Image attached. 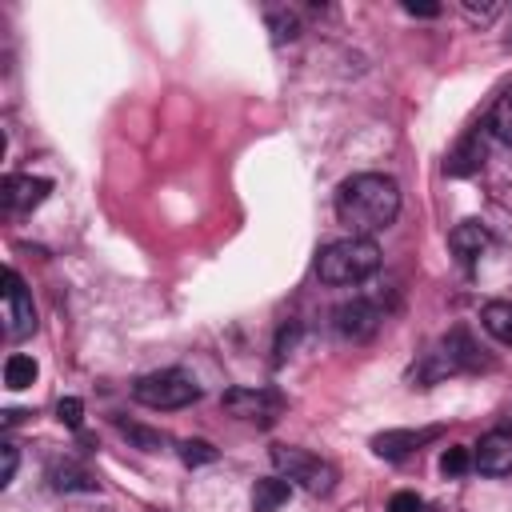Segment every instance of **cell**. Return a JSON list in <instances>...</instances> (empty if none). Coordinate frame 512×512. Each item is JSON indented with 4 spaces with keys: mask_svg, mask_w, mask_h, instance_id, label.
<instances>
[{
    "mask_svg": "<svg viewBox=\"0 0 512 512\" xmlns=\"http://www.w3.org/2000/svg\"><path fill=\"white\" fill-rule=\"evenodd\" d=\"M400 216V184L384 172H356L336 188V220L352 232L372 240Z\"/></svg>",
    "mask_w": 512,
    "mask_h": 512,
    "instance_id": "obj_1",
    "label": "cell"
},
{
    "mask_svg": "<svg viewBox=\"0 0 512 512\" xmlns=\"http://www.w3.org/2000/svg\"><path fill=\"white\" fill-rule=\"evenodd\" d=\"M376 268H380V248H376V240H364V236L332 240V244H324L320 256H316V276H320L324 284H336V288L360 284V280H368Z\"/></svg>",
    "mask_w": 512,
    "mask_h": 512,
    "instance_id": "obj_2",
    "label": "cell"
},
{
    "mask_svg": "<svg viewBox=\"0 0 512 512\" xmlns=\"http://www.w3.org/2000/svg\"><path fill=\"white\" fill-rule=\"evenodd\" d=\"M476 368H484L480 348L472 344V336H468L464 328H452L448 336H440V340H436V348L424 356V364H420L412 376H416L420 384H436V380H444V376L476 372Z\"/></svg>",
    "mask_w": 512,
    "mask_h": 512,
    "instance_id": "obj_3",
    "label": "cell"
},
{
    "mask_svg": "<svg viewBox=\"0 0 512 512\" xmlns=\"http://www.w3.org/2000/svg\"><path fill=\"white\" fill-rule=\"evenodd\" d=\"M132 400L144 408H156V412H176V408H188L200 400V384L184 368H160L132 384Z\"/></svg>",
    "mask_w": 512,
    "mask_h": 512,
    "instance_id": "obj_4",
    "label": "cell"
},
{
    "mask_svg": "<svg viewBox=\"0 0 512 512\" xmlns=\"http://www.w3.org/2000/svg\"><path fill=\"white\" fill-rule=\"evenodd\" d=\"M272 464L280 468V476H284L288 484H300V488L312 492V496H328V492L336 488V468H332L324 456L308 452V448L272 444Z\"/></svg>",
    "mask_w": 512,
    "mask_h": 512,
    "instance_id": "obj_5",
    "label": "cell"
},
{
    "mask_svg": "<svg viewBox=\"0 0 512 512\" xmlns=\"http://www.w3.org/2000/svg\"><path fill=\"white\" fill-rule=\"evenodd\" d=\"M220 404H224L228 416H236L244 424H256V428H272L284 412V396L276 388H244L240 384V388H228Z\"/></svg>",
    "mask_w": 512,
    "mask_h": 512,
    "instance_id": "obj_6",
    "label": "cell"
},
{
    "mask_svg": "<svg viewBox=\"0 0 512 512\" xmlns=\"http://www.w3.org/2000/svg\"><path fill=\"white\" fill-rule=\"evenodd\" d=\"M36 332V308L16 268H4V336L24 340Z\"/></svg>",
    "mask_w": 512,
    "mask_h": 512,
    "instance_id": "obj_7",
    "label": "cell"
},
{
    "mask_svg": "<svg viewBox=\"0 0 512 512\" xmlns=\"http://www.w3.org/2000/svg\"><path fill=\"white\" fill-rule=\"evenodd\" d=\"M380 308L368 300V296H352V300H344V304H336L332 308V328H336V336H344V340H352V344H360V340H372L376 336V328H380Z\"/></svg>",
    "mask_w": 512,
    "mask_h": 512,
    "instance_id": "obj_8",
    "label": "cell"
},
{
    "mask_svg": "<svg viewBox=\"0 0 512 512\" xmlns=\"http://www.w3.org/2000/svg\"><path fill=\"white\" fill-rule=\"evenodd\" d=\"M440 436H444L440 424H428V428H388V432L372 436V452L380 460H408L412 452H420L424 444H432Z\"/></svg>",
    "mask_w": 512,
    "mask_h": 512,
    "instance_id": "obj_9",
    "label": "cell"
},
{
    "mask_svg": "<svg viewBox=\"0 0 512 512\" xmlns=\"http://www.w3.org/2000/svg\"><path fill=\"white\" fill-rule=\"evenodd\" d=\"M488 128L484 124H476L472 132H464L460 140H456V148L448 152V160H444V172L448 176H456V180H464V176H476L480 168H484V160H488Z\"/></svg>",
    "mask_w": 512,
    "mask_h": 512,
    "instance_id": "obj_10",
    "label": "cell"
},
{
    "mask_svg": "<svg viewBox=\"0 0 512 512\" xmlns=\"http://www.w3.org/2000/svg\"><path fill=\"white\" fill-rule=\"evenodd\" d=\"M48 192H52V180L28 176V172H12V176H4L0 204H4V212H32V208H40L48 200Z\"/></svg>",
    "mask_w": 512,
    "mask_h": 512,
    "instance_id": "obj_11",
    "label": "cell"
},
{
    "mask_svg": "<svg viewBox=\"0 0 512 512\" xmlns=\"http://www.w3.org/2000/svg\"><path fill=\"white\" fill-rule=\"evenodd\" d=\"M472 464L484 472V476H512V432H488L480 436L476 452H472Z\"/></svg>",
    "mask_w": 512,
    "mask_h": 512,
    "instance_id": "obj_12",
    "label": "cell"
},
{
    "mask_svg": "<svg viewBox=\"0 0 512 512\" xmlns=\"http://www.w3.org/2000/svg\"><path fill=\"white\" fill-rule=\"evenodd\" d=\"M488 228L480 224V220H464V224H456L452 232H448V248L456 252V260L464 264V268H472L476 260H480V252L488 248Z\"/></svg>",
    "mask_w": 512,
    "mask_h": 512,
    "instance_id": "obj_13",
    "label": "cell"
},
{
    "mask_svg": "<svg viewBox=\"0 0 512 512\" xmlns=\"http://www.w3.org/2000/svg\"><path fill=\"white\" fill-rule=\"evenodd\" d=\"M292 496V484L284 476H264L252 488V512H280Z\"/></svg>",
    "mask_w": 512,
    "mask_h": 512,
    "instance_id": "obj_14",
    "label": "cell"
},
{
    "mask_svg": "<svg viewBox=\"0 0 512 512\" xmlns=\"http://www.w3.org/2000/svg\"><path fill=\"white\" fill-rule=\"evenodd\" d=\"M480 324H484V332L492 340H500V344L512 348V300H488L480 308Z\"/></svg>",
    "mask_w": 512,
    "mask_h": 512,
    "instance_id": "obj_15",
    "label": "cell"
},
{
    "mask_svg": "<svg viewBox=\"0 0 512 512\" xmlns=\"http://www.w3.org/2000/svg\"><path fill=\"white\" fill-rule=\"evenodd\" d=\"M48 480H52L56 492H96L100 488L80 464H52L48 468Z\"/></svg>",
    "mask_w": 512,
    "mask_h": 512,
    "instance_id": "obj_16",
    "label": "cell"
},
{
    "mask_svg": "<svg viewBox=\"0 0 512 512\" xmlns=\"http://www.w3.org/2000/svg\"><path fill=\"white\" fill-rule=\"evenodd\" d=\"M484 128H488V136H492V140L512 144V88H504V92L496 96V104H492V112H488Z\"/></svg>",
    "mask_w": 512,
    "mask_h": 512,
    "instance_id": "obj_17",
    "label": "cell"
},
{
    "mask_svg": "<svg viewBox=\"0 0 512 512\" xmlns=\"http://www.w3.org/2000/svg\"><path fill=\"white\" fill-rule=\"evenodd\" d=\"M36 376H40V368H36V360H32V356L16 352V356H8V360H4V384H8L12 392L28 388Z\"/></svg>",
    "mask_w": 512,
    "mask_h": 512,
    "instance_id": "obj_18",
    "label": "cell"
},
{
    "mask_svg": "<svg viewBox=\"0 0 512 512\" xmlns=\"http://www.w3.org/2000/svg\"><path fill=\"white\" fill-rule=\"evenodd\" d=\"M268 32H272V44H288L300 36V16L288 12V8H272L268 12Z\"/></svg>",
    "mask_w": 512,
    "mask_h": 512,
    "instance_id": "obj_19",
    "label": "cell"
},
{
    "mask_svg": "<svg viewBox=\"0 0 512 512\" xmlns=\"http://www.w3.org/2000/svg\"><path fill=\"white\" fill-rule=\"evenodd\" d=\"M116 428H120V436H128L140 452H160L164 448V436L160 432H152V428H144V424H132V420H116Z\"/></svg>",
    "mask_w": 512,
    "mask_h": 512,
    "instance_id": "obj_20",
    "label": "cell"
},
{
    "mask_svg": "<svg viewBox=\"0 0 512 512\" xmlns=\"http://www.w3.org/2000/svg\"><path fill=\"white\" fill-rule=\"evenodd\" d=\"M468 468H472V452H468L464 444H452V448H444V456H440V472H444L448 480L464 476Z\"/></svg>",
    "mask_w": 512,
    "mask_h": 512,
    "instance_id": "obj_21",
    "label": "cell"
},
{
    "mask_svg": "<svg viewBox=\"0 0 512 512\" xmlns=\"http://www.w3.org/2000/svg\"><path fill=\"white\" fill-rule=\"evenodd\" d=\"M220 452L208 444V440H180V460L188 464V468H196V464H212Z\"/></svg>",
    "mask_w": 512,
    "mask_h": 512,
    "instance_id": "obj_22",
    "label": "cell"
},
{
    "mask_svg": "<svg viewBox=\"0 0 512 512\" xmlns=\"http://www.w3.org/2000/svg\"><path fill=\"white\" fill-rule=\"evenodd\" d=\"M56 420H60L64 428H80V424H84V404H80L76 396H64V400L56 404Z\"/></svg>",
    "mask_w": 512,
    "mask_h": 512,
    "instance_id": "obj_23",
    "label": "cell"
},
{
    "mask_svg": "<svg viewBox=\"0 0 512 512\" xmlns=\"http://www.w3.org/2000/svg\"><path fill=\"white\" fill-rule=\"evenodd\" d=\"M388 512H424V500L416 492H396L388 500Z\"/></svg>",
    "mask_w": 512,
    "mask_h": 512,
    "instance_id": "obj_24",
    "label": "cell"
},
{
    "mask_svg": "<svg viewBox=\"0 0 512 512\" xmlns=\"http://www.w3.org/2000/svg\"><path fill=\"white\" fill-rule=\"evenodd\" d=\"M460 8H464V16H472V20H480V24H488V20H496V12H500V4H480V8H476L472 0H464Z\"/></svg>",
    "mask_w": 512,
    "mask_h": 512,
    "instance_id": "obj_25",
    "label": "cell"
},
{
    "mask_svg": "<svg viewBox=\"0 0 512 512\" xmlns=\"http://www.w3.org/2000/svg\"><path fill=\"white\" fill-rule=\"evenodd\" d=\"M0 452H4V472H0V484L8 488V484H12V476H16V464H20V456H16V444H4Z\"/></svg>",
    "mask_w": 512,
    "mask_h": 512,
    "instance_id": "obj_26",
    "label": "cell"
},
{
    "mask_svg": "<svg viewBox=\"0 0 512 512\" xmlns=\"http://www.w3.org/2000/svg\"><path fill=\"white\" fill-rule=\"evenodd\" d=\"M296 332H300L296 324H284V328H280V336H276V364H280V360H284V352L292 348V340H296Z\"/></svg>",
    "mask_w": 512,
    "mask_h": 512,
    "instance_id": "obj_27",
    "label": "cell"
},
{
    "mask_svg": "<svg viewBox=\"0 0 512 512\" xmlns=\"http://www.w3.org/2000/svg\"><path fill=\"white\" fill-rule=\"evenodd\" d=\"M404 12H408V16H436V12H440V4H412V0H408V4H404Z\"/></svg>",
    "mask_w": 512,
    "mask_h": 512,
    "instance_id": "obj_28",
    "label": "cell"
}]
</instances>
